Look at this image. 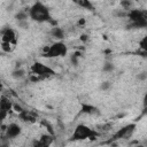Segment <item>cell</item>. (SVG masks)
<instances>
[{
  "label": "cell",
  "mask_w": 147,
  "mask_h": 147,
  "mask_svg": "<svg viewBox=\"0 0 147 147\" xmlns=\"http://www.w3.org/2000/svg\"><path fill=\"white\" fill-rule=\"evenodd\" d=\"M29 17L38 23H44V22H52V16L48 7L44 5L40 1L34 2L30 8H29Z\"/></svg>",
  "instance_id": "1"
},
{
  "label": "cell",
  "mask_w": 147,
  "mask_h": 147,
  "mask_svg": "<svg viewBox=\"0 0 147 147\" xmlns=\"http://www.w3.org/2000/svg\"><path fill=\"white\" fill-rule=\"evenodd\" d=\"M98 136L99 133L94 129H91L85 124H78L71 134V140L74 141H80V140H87V139L94 140L96 139Z\"/></svg>",
  "instance_id": "2"
},
{
  "label": "cell",
  "mask_w": 147,
  "mask_h": 147,
  "mask_svg": "<svg viewBox=\"0 0 147 147\" xmlns=\"http://www.w3.org/2000/svg\"><path fill=\"white\" fill-rule=\"evenodd\" d=\"M132 26L138 29L147 28V10L142 9H130L126 14Z\"/></svg>",
  "instance_id": "3"
},
{
  "label": "cell",
  "mask_w": 147,
  "mask_h": 147,
  "mask_svg": "<svg viewBox=\"0 0 147 147\" xmlns=\"http://www.w3.org/2000/svg\"><path fill=\"white\" fill-rule=\"evenodd\" d=\"M67 53H68V46L63 41L59 40V41H55L52 45L45 47L44 48L42 56L44 57H47V59H53V57L65 56Z\"/></svg>",
  "instance_id": "4"
},
{
  "label": "cell",
  "mask_w": 147,
  "mask_h": 147,
  "mask_svg": "<svg viewBox=\"0 0 147 147\" xmlns=\"http://www.w3.org/2000/svg\"><path fill=\"white\" fill-rule=\"evenodd\" d=\"M30 71H31L32 75L38 76L41 80L55 75V71L51 67H48V65H46V64H44L41 62H34L30 67Z\"/></svg>",
  "instance_id": "5"
},
{
  "label": "cell",
  "mask_w": 147,
  "mask_h": 147,
  "mask_svg": "<svg viewBox=\"0 0 147 147\" xmlns=\"http://www.w3.org/2000/svg\"><path fill=\"white\" fill-rule=\"evenodd\" d=\"M136 127H137V124H136V123L126 124V125L122 126L119 130H117V131L114 133L113 139H114V140H118V139H127V138H130V137L133 134Z\"/></svg>",
  "instance_id": "6"
},
{
  "label": "cell",
  "mask_w": 147,
  "mask_h": 147,
  "mask_svg": "<svg viewBox=\"0 0 147 147\" xmlns=\"http://www.w3.org/2000/svg\"><path fill=\"white\" fill-rule=\"evenodd\" d=\"M1 41L10 42L11 45L15 46L16 42H17V36H16L15 30L11 29V28H5L1 31Z\"/></svg>",
  "instance_id": "7"
},
{
  "label": "cell",
  "mask_w": 147,
  "mask_h": 147,
  "mask_svg": "<svg viewBox=\"0 0 147 147\" xmlns=\"http://www.w3.org/2000/svg\"><path fill=\"white\" fill-rule=\"evenodd\" d=\"M13 107H14V103H11V101L8 98H6V96L1 98V101H0V118L2 121L5 119L7 114H9V111L13 110Z\"/></svg>",
  "instance_id": "8"
},
{
  "label": "cell",
  "mask_w": 147,
  "mask_h": 147,
  "mask_svg": "<svg viewBox=\"0 0 147 147\" xmlns=\"http://www.w3.org/2000/svg\"><path fill=\"white\" fill-rule=\"evenodd\" d=\"M5 133L8 139H14V138H17L22 133V127L17 123H10L5 129Z\"/></svg>",
  "instance_id": "9"
},
{
  "label": "cell",
  "mask_w": 147,
  "mask_h": 147,
  "mask_svg": "<svg viewBox=\"0 0 147 147\" xmlns=\"http://www.w3.org/2000/svg\"><path fill=\"white\" fill-rule=\"evenodd\" d=\"M53 140H54V134L53 133H45L42 134L39 140L34 141L33 142V146H37V147H46V146H49L53 144Z\"/></svg>",
  "instance_id": "10"
},
{
  "label": "cell",
  "mask_w": 147,
  "mask_h": 147,
  "mask_svg": "<svg viewBox=\"0 0 147 147\" xmlns=\"http://www.w3.org/2000/svg\"><path fill=\"white\" fill-rule=\"evenodd\" d=\"M18 117H20V119L22 122H25V123H36L37 122L36 115H33L31 111L25 110V109L18 114Z\"/></svg>",
  "instance_id": "11"
},
{
  "label": "cell",
  "mask_w": 147,
  "mask_h": 147,
  "mask_svg": "<svg viewBox=\"0 0 147 147\" xmlns=\"http://www.w3.org/2000/svg\"><path fill=\"white\" fill-rule=\"evenodd\" d=\"M80 111H82L83 114H87V115H94V114H98V113H99L98 108H95L94 106L88 105V103H83Z\"/></svg>",
  "instance_id": "12"
},
{
  "label": "cell",
  "mask_w": 147,
  "mask_h": 147,
  "mask_svg": "<svg viewBox=\"0 0 147 147\" xmlns=\"http://www.w3.org/2000/svg\"><path fill=\"white\" fill-rule=\"evenodd\" d=\"M51 36L57 40H62L64 38V31H63V29H61L59 26H53L51 30Z\"/></svg>",
  "instance_id": "13"
},
{
  "label": "cell",
  "mask_w": 147,
  "mask_h": 147,
  "mask_svg": "<svg viewBox=\"0 0 147 147\" xmlns=\"http://www.w3.org/2000/svg\"><path fill=\"white\" fill-rule=\"evenodd\" d=\"M74 3H76L77 6L84 8V9H88V10H92L93 9V5L91 2V0H71Z\"/></svg>",
  "instance_id": "14"
},
{
  "label": "cell",
  "mask_w": 147,
  "mask_h": 147,
  "mask_svg": "<svg viewBox=\"0 0 147 147\" xmlns=\"http://www.w3.org/2000/svg\"><path fill=\"white\" fill-rule=\"evenodd\" d=\"M25 70L23 69V68H16L13 72H11V77L14 78V79H16V80H21V79H23L24 77H25Z\"/></svg>",
  "instance_id": "15"
},
{
  "label": "cell",
  "mask_w": 147,
  "mask_h": 147,
  "mask_svg": "<svg viewBox=\"0 0 147 147\" xmlns=\"http://www.w3.org/2000/svg\"><path fill=\"white\" fill-rule=\"evenodd\" d=\"M28 17H29V11L26 13L25 10H20L15 15V18H16L17 22H20V21H26Z\"/></svg>",
  "instance_id": "16"
},
{
  "label": "cell",
  "mask_w": 147,
  "mask_h": 147,
  "mask_svg": "<svg viewBox=\"0 0 147 147\" xmlns=\"http://www.w3.org/2000/svg\"><path fill=\"white\" fill-rule=\"evenodd\" d=\"M80 57H82V53H80V52H78V51H77V52H74V53L71 54V56H70V62H71V64H72V65H77Z\"/></svg>",
  "instance_id": "17"
},
{
  "label": "cell",
  "mask_w": 147,
  "mask_h": 147,
  "mask_svg": "<svg viewBox=\"0 0 147 147\" xmlns=\"http://www.w3.org/2000/svg\"><path fill=\"white\" fill-rule=\"evenodd\" d=\"M114 70H115V64H114L113 62L107 61V62H105V64L102 65V71H105V72H113Z\"/></svg>",
  "instance_id": "18"
},
{
  "label": "cell",
  "mask_w": 147,
  "mask_h": 147,
  "mask_svg": "<svg viewBox=\"0 0 147 147\" xmlns=\"http://www.w3.org/2000/svg\"><path fill=\"white\" fill-rule=\"evenodd\" d=\"M14 45H11L10 42H5V41H1V49L3 51V52H6V53H9V52H11L13 49H14Z\"/></svg>",
  "instance_id": "19"
},
{
  "label": "cell",
  "mask_w": 147,
  "mask_h": 147,
  "mask_svg": "<svg viewBox=\"0 0 147 147\" xmlns=\"http://www.w3.org/2000/svg\"><path fill=\"white\" fill-rule=\"evenodd\" d=\"M139 47H140V49H141L142 52L147 53V36L142 37V38L139 40Z\"/></svg>",
  "instance_id": "20"
},
{
  "label": "cell",
  "mask_w": 147,
  "mask_h": 147,
  "mask_svg": "<svg viewBox=\"0 0 147 147\" xmlns=\"http://www.w3.org/2000/svg\"><path fill=\"white\" fill-rule=\"evenodd\" d=\"M110 87H111V84H110V82H108V80L102 82L101 85H100V88H101L102 91H108Z\"/></svg>",
  "instance_id": "21"
},
{
  "label": "cell",
  "mask_w": 147,
  "mask_h": 147,
  "mask_svg": "<svg viewBox=\"0 0 147 147\" xmlns=\"http://www.w3.org/2000/svg\"><path fill=\"white\" fill-rule=\"evenodd\" d=\"M142 108H144L142 114H147V92L145 93L144 99H142Z\"/></svg>",
  "instance_id": "22"
},
{
  "label": "cell",
  "mask_w": 147,
  "mask_h": 147,
  "mask_svg": "<svg viewBox=\"0 0 147 147\" xmlns=\"http://www.w3.org/2000/svg\"><path fill=\"white\" fill-rule=\"evenodd\" d=\"M17 24H18V26H21L22 29H28V28H29L28 20H26V21H20V22H17Z\"/></svg>",
  "instance_id": "23"
},
{
  "label": "cell",
  "mask_w": 147,
  "mask_h": 147,
  "mask_svg": "<svg viewBox=\"0 0 147 147\" xmlns=\"http://www.w3.org/2000/svg\"><path fill=\"white\" fill-rule=\"evenodd\" d=\"M13 109H14V110H15L17 114H20L21 111H23V110H24V109H23V108H22L20 105H15V103H14V107H13Z\"/></svg>",
  "instance_id": "24"
},
{
  "label": "cell",
  "mask_w": 147,
  "mask_h": 147,
  "mask_svg": "<svg viewBox=\"0 0 147 147\" xmlns=\"http://www.w3.org/2000/svg\"><path fill=\"white\" fill-rule=\"evenodd\" d=\"M137 78H138L139 80H145V79L147 78V74H146V72H140V74L137 76Z\"/></svg>",
  "instance_id": "25"
},
{
  "label": "cell",
  "mask_w": 147,
  "mask_h": 147,
  "mask_svg": "<svg viewBox=\"0 0 147 147\" xmlns=\"http://www.w3.org/2000/svg\"><path fill=\"white\" fill-rule=\"evenodd\" d=\"M86 37H87V36H85V34H84V36H82V38H80V39H82V40H86Z\"/></svg>",
  "instance_id": "26"
},
{
  "label": "cell",
  "mask_w": 147,
  "mask_h": 147,
  "mask_svg": "<svg viewBox=\"0 0 147 147\" xmlns=\"http://www.w3.org/2000/svg\"><path fill=\"white\" fill-rule=\"evenodd\" d=\"M84 23H85V21H84V20H80V21H79V24H84Z\"/></svg>",
  "instance_id": "27"
}]
</instances>
